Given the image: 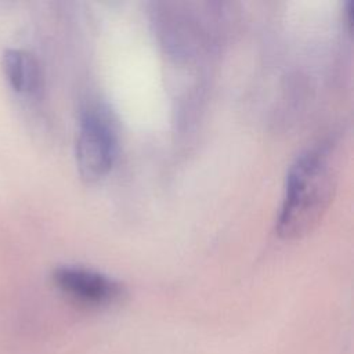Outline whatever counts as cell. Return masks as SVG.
I'll use <instances>...</instances> for the list:
<instances>
[{
	"instance_id": "obj_1",
	"label": "cell",
	"mask_w": 354,
	"mask_h": 354,
	"mask_svg": "<svg viewBox=\"0 0 354 354\" xmlns=\"http://www.w3.org/2000/svg\"><path fill=\"white\" fill-rule=\"evenodd\" d=\"M333 191L335 174L326 152L308 149L299 155L286 176L278 234L288 239L308 234L326 212Z\"/></svg>"
},
{
	"instance_id": "obj_4",
	"label": "cell",
	"mask_w": 354,
	"mask_h": 354,
	"mask_svg": "<svg viewBox=\"0 0 354 354\" xmlns=\"http://www.w3.org/2000/svg\"><path fill=\"white\" fill-rule=\"evenodd\" d=\"M1 66L10 86L17 93L33 94L40 88V66L30 53L19 48H8L3 53Z\"/></svg>"
},
{
	"instance_id": "obj_3",
	"label": "cell",
	"mask_w": 354,
	"mask_h": 354,
	"mask_svg": "<svg viewBox=\"0 0 354 354\" xmlns=\"http://www.w3.org/2000/svg\"><path fill=\"white\" fill-rule=\"evenodd\" d=\"M54 281L66 295L86 304H109L123 295V288L119 282L82 267H59L54 271Z\"/></svg>"
},
{
	"instance_id": "obj_2",
	"label": "cell",
	"mask_w": 354,
	"mask_h": 354,
	"mask_svg": "<svg viewBox=\"0 0 354 354\" xmlns=\"http://www.w3.org/2000/svg\"><path fill=\"white\" fill-rule=\"evenodd\" d=\"M116 158V137L95 113L83 115L76 138V163L80 176L93 181L105 176Z\"/></svg>"
}]
</instances>
